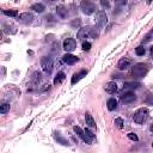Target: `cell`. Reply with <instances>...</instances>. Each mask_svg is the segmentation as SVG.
I'll list each match as a JSON object with an SVG mask.
<instances>
[{"label": "cell", "instance_id": "cell-1", "mask_svg": "<svg viewBox=\"0 0 153 153\" xmlns=\"http://www.w3.org/2000/svg\"><path fill=\"white\" fill-rule=\"evenodd\" d=\"M147 118H148V110H147L146 108L137 109V110L134 112V115H133V120H134V122H135V123H139V124L146 122Z\"/></svg>", "mask_w": 153, "mask_h": 153}, {"label": "cell", "instance_id": "cell-2", "mask_svg": "<svg viewBox=\"0 0 153 153\" xmlns=\"http://www.w3.org/2000/svg\"><path fill=\"white\" fill-rule=\"evenodd\" d=\"M148 72V66L146 63H136L133 67V75L137 79L143 78Z\"/></svg>", "mask_w": 153, "mask_h": 153}, {"label": "cell", "instance_id": "cell-3", "mask_svg": "<svg viewBox=\"0 0 153 153\" xmlns=\"http://www.w3.org/2000/svg\"><path fill=\"white\" fill-rule=\"evenodd\" d=\"M80 8L85 14H92L96 11V5L90 0H82L80 2Z\"/></svg>", "mask_w": 153, "mask_h": 153}, {"label": "cell", "instance_id": "cell-4", "mask_svg": "<svg viewBox=\"0 0 153 153\" xmlns=\"http://www.w3.org/2000/svg\"><path fill=\"white\" fill-rule=\"evenodd\" d=\"M53 65H54V61L51 57L49 56H43L41 59V67L42 69L45 72V73H50L53 71Z\"/></svg>", "mask_w": 153, "mask_h": 153}, {"label": "cell", "instance_id": "cell-5", "mask_svg": "<svg viewBox=\"0 0 153 153\" xmlns=\"http://www.w3.org/2000/svg\"><path fill=\"white\" fill-rule=\"evenodd\" d=\"M96 22H97V25H98L99 27L105 26V24H106V22H108L106 13H105L104 11H99V12H97V14H96Z\"/></svg>", "mask_w": 153, "mask_h": 153}, {"label": "cell", "instance_id": "cell-6", "mask_svg": "<svg viewBox=\"0 0 153 153\" xmlns=\"http://www.w3.org/2000/svg\"><path fill=\"white\" fill-rule=\"evenodd\" d=\"M120 98H121V102L122 103L129 104V103H133L136 99V96L133 92H130V91H124V93H122Z\"/></svg>", "mask_w": 153, "mask_h": 153}, {"label": "cell", "instance_id": "cell-7", "mask_svg": "<svg viewBox=\"0 0 153 153\" xmlns=\"http://www.w3.org/2000/svg\"><path fill=\"white\" fill-rule=\"evenodd\" d=\"M73 130L76 133V135H78L79 137H81V139H82V141H84V142H86V143H88V145H91V143H92V140H91L90 137H87V136H86L85 131H84L80 127L74 126V127H73Z\"/></svg>", "mask_w": 153, "mask_h": 153}, {"label": "cell", "instance_id": "cell-8", "mask_svg": "<svg viewBox=\"0 0 153 153\" xmlns=\"http://www.w3.org/2000/svg\"><path fill=\"white\" fill-rule=\"evenodd\" d=\"M76 47V42L74 38H66L63 41V49L66 51H73Z\"/></svg>", "mask_w": 153, "mask_h": 153}, {"label": "cell", "instance_id": "cell-9", "mask_svg": "<svg viewBox=\"0 0 153 153\" xmlns=\"http://www.w3.org/2000/svg\"><path fill=\"white\" fill-rule=\"evenodd\" d=\"M33 19H35V18H33V14L30 13V12H24V13L19 14V20H20L22 23L29 24V23H31Z\"/></svg>", "mask_w": 153, "mask_h": 153}, {"label": "cell", "instance_id": "cell-10", "mask_svg": "<svg viewBox=\"0 0 153 153\" xmlns=\"http://www.w3.org/2000/svg\"><path fill=\"white\" fill-rule=\"evenodd\" d=\"M62 60H63V62H65V63H67V65L72 66V65H74L75 62H78V60H79V59H78L76 56L72 55V54H66V55H63Z\"/></svg>", "mask_w": 153, "mask_h": 153}, {"label": "cell", "instance_id": "cell-11", "mask_svg": "<svg viewBox=\"0 0 153 153\" xmlns=\"http://www.w3.org/2000/svg\"><path fill=\"white\" fill-rule=\"evenodd\" d=\"M87 74V71H80V72H78V73H74L73 74V76H72V80H71V82L74 85V84H76L79 80H81L85 75Z\"/></svg>", "mask_w": 153, "mask_h": 153}, {"label": "cell", "instance_id": "cell-12", "mask_svg": "<svg viewBox=\"0 0 153 153\" xmlns=\"http://www.w3.org/2000/svg\"><path fill=\"white\" fill-rule=\"evenodd\" d=\"M129 66H130V60L127 59V57L121 59V60L118 61V63H117V67H118L120 71H124V69H127Z\"/></svg>", "mask_w": 153, "mask_h": 153}, {"label": "cell", "instance_id": "cell-13", "mask_svg": "<svg viewBox=\"0 0 153 153\" xmlns=\"http://www.w3.org/2000/svg\"><path fill=\"white\" fill-rule=\"evenodd\" d=\"M104 88H105V91H106L108 93H115V92H117V85H116L115 81H109V82H106L105 86H104Z\"/></svg>", "mask_w": 153, "mask_h": 153}, {"label": "cell", "instance_id": "cell-14", "mask_svg": "<svg viewBox=\"0 0 153 153\" xmlns=\"http://www.w3.org/2000/svg\"><path fill=\"white\" fill-rule=\"evenodd\" d=\"M141 86L140 82H136V81H131V82H124V86H123V91H129V90H136Z\"/></svg>", "mask_w": 153, "mask_h": 153}, {"label": "cell", "instance_id": "cell-15", "mask_svg": "<svg viewBox=\"0 0 153 153\" xmlns=\"http://www.w3.org/2000/svg\"><path fill=\"white\" fill-rule=\"evenodd\" d=\"M88 31H90V27H81L79 31H78V38L80 41H84L87 36H88Z\"/></svg>", "mask_w": 153, "mask_h": 153}, {"label": "cell", "instance_id": "cell-16", "mask_svg": "<svg viewBox=\"0 0 153 153\" xmlns=\"http://www.w3.org/2000/svg\"><path fill=\"white\" fill-rule=\"evenodd\" d=\"M106 108H108V110H110V111L116 110V109H117V100H116L115 98H109L108 102H106Z\"/></svg>", "mask_w": 153, "mask_h": 153}, {"label": "cell", "instance_id": "cell-17", "mask_svg": "<svg viewBox=\"0 0 153 153\" xmlns=\"http://www.w3.org/2000/svg\"><path fill=\"white\" fill-rule=\"evenodd\" d=\"M56 13H57L61 18H66V17L68 16V11H67V8H66L63 5H60V6L56 7Z\"/></svg>", "mask_w": 153, "mask_h": 153}, {"label": "cell", "instance_id": "cell-18", "mask_svg": "<svg viewBox=\"0 0 153 153\" xmlns=\"http://www.w3.org/2000/svg\"><path fill=\"white\" fill-rule=\"evenodd\" d=\"M85 121H86V124L88 127H91V128H94L96 127V122H94V120H93V117H92V115L90 112H86L85 114Z\"/></svg>", "mask_w": 153, "mask_h": 153}, {"label": "cell", "instance_id": "cell-19", "mask_svg": "<svg viewBox=\"0 0 153 153\" xmlns=\"http://www.w3.org/2000/svg\"><path fill=\"white\" fill-rule=\"evenodd\" d=\"M65 73L63 72H59L57 74H56V76L54 78V84L55 85H57V84H61L63 80H65Z\"/></svg>", "mask_w": 153, "mask_h": 153}, {"label": "cell", "instance_id": "cell-20", "mask_svg": "<svg viewBox=\"0 0 153 153\" xmlns=\"http://www.w3.org/2000/svg\"><path fill=\"white\" fill-rule=\"evenodd\" d=\"M54 137L57 140L59 143H61V145H63V146H68V145H69L68 141H67L66 139H63V137L60 135V133H54Z\"/></svg>", "mask_w": 153, "mask_h": 153}, {"label": "cell", "instance_id": "cell-21", "mask_svg": "<svg viewBox=\"0 0 153 153\" xmlns=\"http://www.w3.org/2000/svg\"><path fill=\"white\" fill-rule=\"evenodd\" d=\"M31 10H33V11H36V12H43L44 11V5L43 4H39V2H37V4H33L32 6H31Z\"/></svg>", "mask_w": 153, "mask_h": 153}, {"label": "cell", "instance_id": "cell-22", "mask_svg": "<svg viewBox=\"0 0 153 153\" xmlns=\"http://www.w3.org/2000/svg\"><path fill=\"white\" fill-rule=\"evenodd\" d=\"M135 54H136L137 56H142V55H145V54H146V48H145L143 45H139V47H136V48H135Z\"/></svg>", "mask_w": 153, "mask_h": 153}, {"label": "cell", "instance_id": "cell-23", "mask_svg": "<svg viewBox=\"0 0 153 153\" xmlns=\"http://www.w3.org/2000/svg\"><path fill=\"white\" fill-rule=\"evenodd\" d=\"M2 13L6 14V16H8V17H17L18 16V12L16 10H4Z\"/></svg>", "mask_w": 153, "mask_h": 153}, {"label": "cell", "instance_id": "cell-24", "mask_svg": "<svg viewBox=\"0 0 153 153\" xmlns=\"http://www.w3.org/2000/svg\"><path fill=\"white\" fill-rule=\"evenodd\" d=\"M8 110H10V104H7V103L0 104V114H6Z\"/></svg>", "mask_w": 153, "mask_h": 153}, {"label": "cell", "instance_id": "cell-25", "mask_svg": "<svg viewBox=\"0 0 153 153\" xmlns=\"http://www.w3.org/2000/svg\"><path fill=\"white\" fill-rule=\"evenodd\" d=\"M115 124H116V127L120 128V129H122V128L124 127V122H123V120H122L121 117L115 118Z\"/></svg>", "mask_w": 153, "mask_h": 153}, {"label": "cell", "instance_id": "cell-26", "mask_svg": "<svg viewBox=\"0 0 153 153\" xmlns=\"http://www.w3.org/2000/svg\"><path fill=\"white\" fill-rule=\"evenodd\" d=\"M88 36H91L92 38H97L98 37V31L94 29V27H90V31H88Z\"/></svg>", "mask_w": 153, "mask_h": 153}, {"label": "cell", "instance_id": "cell-27", "mask_svg": "<svg viewBox=\"0 0 153 153\" xmlns=\"http://www.w3.org/2000/svg\"><path fill=\"white\" fill-rule=\"evenodd\" d=\"M80 24H81V20H80L79 18H78V19H74L73 22H71V26H72V27H79Z\"/></svg>", "mask_w": 153, "mask_h": 153}, {"label": "cell", "instance_id": "cell-28", "mask_svg": "<svg viewBox=\"0 0 153 153\" xmlns=\"http://www.w3.org/2000/svg\"><path fill=\"white\" fill-rule=\"evenodd\" d=\"M84 131H85L86 136H87V137H90V139H91V140L93 141V139H94V135H93V133H92V131H91L90 129H87V128H86V129H85Z\"/></svg>", "mask_w": 153, "mask_h": 153}, {"label": "cell", "instance_id": "cell-29", "mask_svg": "<svg viewBox=\"0 0 153 153\" xmlns=\"http://www.w3.org/2000/svg\"><path fill=\"white\" fill-rule=\"evenodd\" d=\"M128 137H129L130 140H133V141H137V140H139L137 135H136V134H134V133H129V134H128Z\"/></svg>", "mask_w": 153, "mask_h": 153}, {"label": "cell", "instance_id": "cell-30", "mask_svg": "<svg viewBox=\"0 0 153 153\" xmlns=\"http://www.w3.org/2000/svg\"><path fill=\"white\" fill-rule=\"evenodd\" d=\"M82 49L84 50H90L91 49V43L90 42H84L82 43Z\"/></svg>", "mask_w": 153, "mask_h": 153}, {"label": "cell", "instance_id": "cell-31", "mask_svg": "<svg viewBox=\"0 0 153 153\" xmlns=\"http://www.w3.org/2000/svg\"><path fill=\"white\" fill-rule=\"evenodd\" d=\"M33 80H35V82L39 81V80H41V73L35 72V73H33Z\"/></svg>", "mask_w": 153, "mask_h": 153}, {"label": "cell", "instance_id": "cell-32", "mask_svg": "<svg viewBox=\"0 0 153 153\" xmlns=\"http://www.w3.org/2000/svg\"><path fill=\"white\" fill-rule=\"evenodd\" d=\"M100 4H102L103 7H106V8L110 7V2H109V0H100Z\"/></svg>", "mask_w": 153, "mask_h": 153}, {"label": "cell", "instance_id": "cell-33", "mask_svg": "<svg viewBox=\"0 0 153 153\" xmlns=\"http://www.w3.org/2000/svg\"><path fill=\"white\" fill-rule=\"evenodd\" d=\"M115 2H116V5L122 6V5H126L127 4V0H115Z\"/></svg>", "mask_w": 153, "mask_h": 153}, {"label": "cell", "instance_id": "cell-34", "mask_svg": "<svg viewBox=\"0 0 153 153\" xmlns=\"http://www.w3.org/2000/svg\"><path fill=\"white\" fill-rule=\"evenodd\" d=\"M151 35H152V32H149V33H148V35L146 36V38H145V39L142 41V43H146V42H148V41L151 39Z\"/></svg>", "mask_w": 153, "mask_h": 153}, {"label": "cell", "instance_id": "cell-35", "mask_svg": "<svg viewBox=\"0 0 153 153\" xmlns=\"http://www.w3.org/2000/svg\"><path fill=\"white\" fill-rule=\"evenodd\" d=\"M44 1H45V2H49V4H54L56 0H44Z\"/></svg>", "mask_w": 153, "mask_h": 153}, {"label": "cell", "instance_id": "cell-36", "mask_svg": "<svg viewBox=\"0 0 153 153\" xmlns=\"http://www.w3.org/2000/svg\"><path fill=\"white\" fill-rule=\"evenodd\" d=\"M1 37H2V32H1V30H0V39H1Z\"/></svg>", "mask_w": 153, "mask_h": 153}, {"label": "cell", "instance_id": "cell-37", "mask_svg": "<svg viewBox=\"0 0 153 153\" xmlns=\"http://www.w3.org/2000/svg\"><path fill=\"white\" fill-rule=\"evenodd\" d=\"M148 1H151V0H148Z\"/></svg>", "mask_w": 153, "mask_h": 153}]
</instances>
